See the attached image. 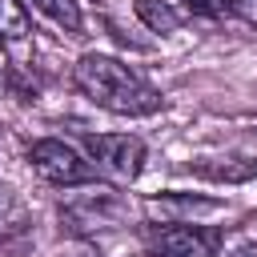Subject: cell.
<instances>
[{"label": "cell", "mask_w": 257, "mask_h": 257, "mask_svg": "<svg viewBox=\"0 0 257 257\" xmlns=\"http://www.w3.org/2000/svg\"><path fill=\"white\" fill-rule=\"evenodd\" d=\"M72 84L104 112L116 116H149L161 108V92L124 60L104 52H84L72 64Z\"/></svg>", "instance_id": "obj_1"}, {"label": "cell", "mask_w": 257, "mask_h": 257, "mask_svg": "<svg viewBox=\"0 0 257 257\" xmlns=\"http://www.w3.org/2000/svg\"><path fill=\"white\" fill-rule=\"evenodd\" d=\"M84 149L92 157V169L116 185H128L145 169V141L133 133H88Z\"/></svg>", "instance_id": "obj_2"}, {"label": "cell", "mask_w": 257, "mask_h": 257, "mask_svg": "<svg viewBox=\"0 0 257 257\" xmlns=\"http://www.w3.org/2000/svg\"><path fill=\"white\" fill-rule=\"evenodd\" d=\"M28 165L36 169V177H40V181H48V185H60V189L96 181V169H92V161H84V157H80L72 145L56 141V137L32 141V145H28Z\"/></svg>", "instance_id": "obj_3"}, {"label": "cell", "mask_w": 257, "mask_h": 257, "mask_svg": "<svg viewBox=\"0 0 257 257\" xmlns=\"http://www.w3.org/2000/svg\"><path fill=\"white\" fill-rule=\"evenodd\" d=\"M153 257H217L221 253V229L205 225H161L145 237Z\"/></svg>", "instance_id": "obj_4"}, {"label": "cell", "mask_w": 257, "mask_h": 257, "mask_svg": "<svg viewBox=\"0 0 257 257\" xmlns=\"http://www.w3.org/2000/svg\"><path fill=\"white\" fill-rule=\"evenodd\" d=\"M149 217H161V225H193V217L217 213L221 201L217 197H193V193H161L145 201Z\"/></svg>", "instance_id": "obj_5"}, {"label": "cell", "mask_w": 257, "mask_h": 257, "mask_svg": "<svg viewBox=\"0 0 257 257\" xmlns=\"http://www.w3.org/2000/svg\"><path fill=\"white\" fill-rule=\"evenodd\" d=\"M28 229H32V213H28L24 197L12 185H0V245L24 237Z\"/></svg>", "instance_id": "obj_6"}, {"label": "cell", "mask_w": 257, "mask_h": 257, "mask_svg": "<svg viewBox=\"0 0 257 257\" xmlns=\"http://www.w3.org/2000/svg\"><path fill=\"white\" fill-rule=\"evenodd\" d=\"M133 12L153 32H177L185 24V8H177L173 0H133Z\"/></svg>", "instance_id": "obj_7"}, {"label": "cell", "mask_w": 257, "mask_h": 257, "mask_svg": "<svg viewBox=\"0 0 257 257\" xmlns=\"http://www.w3.org/2000/svg\"><path fill=\"white\" fill-rule=\"evenodd\" d=\"M28 36H32L28 8L20 0H0V44L20 48V44H28Z\"/></svg>", "instance_id": "obj_8"}, {"label": "cell", "mask_w": 257, "mask_h": 257, "mask_svg": "<svg viewBox=\"0 0 257 257\" xmlns=\"http://www.w3.org/2000/svg\"><path fill=\"white\" fill-rule=\"evenodd\" d=\"M48 20H56L60 28H68V32H80V4L76 0H32Z\"/></svg>", "instance_id": "obj_9"}, {"label": "cell", "mask_w": 257, "mask_h": 257, "mask_svg": "<svg viewBox=\"0 0 257 257\" xmlns=\"http://www.w3.org/2000/svg\"><path fill=\"white\" fill-rule=\"evenodd\" d=\"M181 8H185V16L189 12H197V16H221V12H229V0H181Z\"/></svg>", "instance_id": "obj_10"}, {"label": "cell", "mask_w": 257, "mask_h": 257, "mask_svg": "<svg viewBox=\"0 0 257 257\" xmlns=\"http://www.w3.org/2000/svg\"><path fill=\"white\" fill-rule=\"evenodd\" d=\"M229 12H237L249 24H257V0H229Z\"/></svg>", "instance_id": "obj_11"}, {"label": "cell", "mask_w": 257, "mask_h": 257, "mask_svg": "<svg viewBox=\"0 0 257 257\" xmlns=\"http://www.w3.org/2000/svg\"><path fill=\"white\" fill-rule=\"evenodd\" d=\"M229 257H257V241H245V245H237Z\"/></svg>", "instance_id": "obj_12"}, {"label": "cell", "mask_w": 257, "mask_h": 257, "mask_svg": "<svg viewBox=\"0 0 257 257\" xmlns=\"http://www.w3.org/2000/svg\"><path fill=\"white\" fill-rule=\"evenodd\" d=\"M0 76H4V60H0Z\"/></svg>", "instance_id": "obj_13"}]
</instances>
